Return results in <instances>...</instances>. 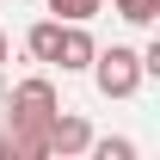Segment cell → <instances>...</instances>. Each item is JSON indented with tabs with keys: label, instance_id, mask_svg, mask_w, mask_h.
Returning <instances> with one entry per match:
<instances>
[{
	"label": "cell",
	"instance_id": "cell-5",
	"mask_svg": "<svg viewBox=\"0 0 160 160\" xmlns=\"http://www.w3.org/2000/svg\"><path fill=\"white\" fill-rule=\"evenodd\" d=\"M49 12H56L62 25H86V19L105 12V0H49Z\"/></svg>",
	"mask_w": 160,
	"mask_h": 160
},
{
	"label": "cell",
	"instance_id": "cell-1",
	"mask_svg": "<svg viewBox=\"0 0 160 160\" xmlns=\"http://www.w3.org/2000/svg\"><path fill=\"white\" fill-rule=\"evenodd\" d=\"M92 86H99L105 99H136V86L148 74H142V49H129V43H111V49H92Z\"/></svg>",
	"mask_w": 160,
	"mask_h": 160
},
{
	"label": "cell",
	"instance_id": "cell-8",
	"mask_svg": "<svg viewBox=\"0 0 160 160\" xmlns=\"http://www.w3.org/2000/svg\"><path fill=\"white\" fill-rule=\"evenodd\" d=\"M6 56H12V43H6V31H0V68H6Z\"/></svg>",
	"mask_w": 160,
	"mask_h": 160
},
{
	"label": "cell",
	"instance_id": "cell-2",
	"mask_svg": "<svg viewBox=\"0 0 160 160\" xmlns=\"http://www.w3.org/2000/svg\"><path fill=\"white\" fill-rule=\"evenodd\" d=\"M86 142H92V123L80 117V111H62L56 105V117H49V154L74 160V154H86Z\"/></svg>",
	"mask_w": 160,
	"mask_h": 160
},
{
	"label": "cell",
	"instance_id": "cell-7",
	"mask_svg": "<svg viewBox=\"0 0 160 160\" xmlns=\"http://www.w3.org/2000/svg\"><path fill=\"white\" fill-rule=\"evenodd\" d=\"M86 154H92V160H136V142H129V136H92V142H86Z\"/></svg>",
	"mask_w": 160,
	"mask_h": 160
},
{
	"label": "cell",
	"instance_id": "cell-9",
	"mask_svg": "<svg viewBox=\"0 0 160 160\" xmlns=\"http://www.w3.org/2000/svg\"><path fill=\"white\" fill-rule=\"evenodd\" d=\"M0 154H6V160H12V148H6V136H0Z\"/></svg>",
	"mask_w": 160,
	"mask_h": 160
},
{
	"label": "cell",
	"instance_id": "cell-6",
	"mask_svg": "<svg viewBox=\"0 0 160 160\" xmlns=\"http://www.w3.org/2000/svg\"><path fill=\"white\" fill-rule=\"evenodd\" d=\"M111 12L123 25H154L160 19V0H111Z\"/></svg>",
	"mask_w": 160,
	"mask_h": 160
},
{
	"label": "cell",
	"instance_id": "cell-3",
	"mask_svg": "<svg viewBox=\"0 0 160 160\" xmlns=\"http://www.w3.org/2000/svg\"><path fill=\"white\" fill-rule=\"evenodd\" d=\"M92 49H99V43H92L86 25H62V43H56V62H49V68H62V74H86V68H92Z\"/></svg>",
	"mask_w": 160,
	"mask_h": 160
},
{
	"label": "cell",
	"instance_id": "cell-4",
	"mask_svg": "<svg viewBox=\"0 0 160 160\" xmlns=\"http://www.w3.org/2000/svg\"><path fill=\"white\" fill-rule=\"evenodd\" d=\"M56 43H62V19H37L31 31H25V49L37 62H56Z\"/></svg>",
	"mask_w": 160,
	"mask_h": 160
}]
</instances>
